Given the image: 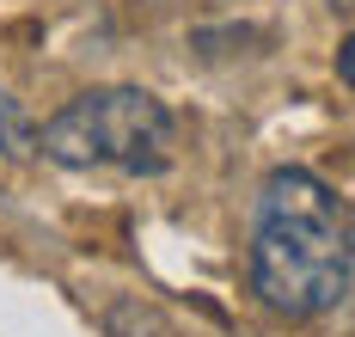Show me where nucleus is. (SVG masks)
<instances>
[{
    "label": "nucleus",
    "mask_w": 355,
    "mask_h": 337,
    "mask_svg": "<svg viewBox=\"0 0 355 337\" xmlns=\"http://www.w3.org/2000/svg\"><path fill=\"white\" fill-rule=\"evenodd\" d=\"M355 215L337 190L282 166L257 190L251 215V295L282 319H319L349 295Z\"/></svg>",
    "instance_id": "nucleus-1"
},
{
    "label": "nucleus",
    "mask_w": 355,
    "mask_h": 337,
    "mask_svg": "<svg viewBox=\"0 0 355 337\" xmlns=\"http://www.w3.org/2000/svg\"><path fill=\"white\" fill-rule=\"evenodd\" d=\"M37 148H43V159H55L68 172L116 166V172L153 178L172 166L178 123L141 86H92L37 129Z\"/></svg>",
    "instance_id": "nucleus-2"
},
{
    "label": "nucleus",
    "mask_w": 355,
    "mask_h": 337,
    "mask_svg": "<svg viewBox=\"0 0 355 337\" xmlns=\"http://www.w3.org/2000/svg\"><path fill=\"white\" fill-rule=\"evenodd\" d=\"M105 337H178L172 319L159 313V306H147V300H110L105 306Z\"/></svg>",
    "instance_id": "nucleus-3"
},
{
    "label": "nucleus",
    "mask_w": 355,
    "mask_h": 337,
    "mask_svg": "<svg viewBox=\"0 0 355 337\" xmlns=\"http://www.w3.org/2000/svg\"><path fill=\"white\" fill-rule=\"evenodd\" d=\"M25 153H37V129H31V116L0 92V159H25Z\"/></svg>",
    "instance_id": "nucleus-4"
},
{
    "label": "nucleus",
    "mask_w": 355,
    "mask_h": 337,
    "mask_svg": "<svg viewBox=\"0 0 355 337\" xmlns=\"http://www.w3.org/2000/svg\"><path fill=\"white\" fill-rule=\"evenodd\" d=\"M337 74H343V86H355V31L337 43Z\"/></svg>",
    "instance_id": "nucleus-5"
}]
</instances>
